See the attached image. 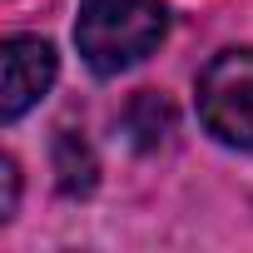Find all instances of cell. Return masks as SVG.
I'll return each instance as SVG.
<instances>
[{
  "mask_svg": "<svg viewBox=\"0 0 253 253\" xmlns=\"http://www.w3.org/2000/svg\"><path fill=\"white\" fill-rule=\"evenodd\" d=\"M60 75V55L40 35H10L0 45V119L15 124L25 109H35Z\"/></svg>",
  "mask_w": 253,
  "mask_h": 253,
  "instance_id": "obj_3",
  "label": "cell"
},
{
  "mask_svg": "<svg viewBox=\"0 0 253 253\" xmlns=\"http://www.w3.org/2000/svg\"><path fill=\"white\" fill-rule=\"evenodd\" d=\"M0 189H5V194H0V223H10L15 218V204H20V169H15L10 154L0 159Z\"/></svg>",
  "mask_w": 253,
  "mask_h": 253,
  "instance_id": "obj_6",
  "label": "cell"
},
{
  "mask_svg": "<svg viewBox=\"0 0 253 253\" xmlns=\"http://www.w3.org/2000/svg\"><path fill=\"white\" fill-rule=\"evenodd\" d=\"M124 124L134 129V139H139L144 149H154V144H164V134H174V109H169V99H159L154 89H139L134 104H129V114H124Z\"/></svg>",
  "mask_w": 253,
  "mask_h": 253,
  "instance_id": "obj_4",
  "label": "cell"
},
{
  "mask_svg": "<svg viewBox=\"0 0 253 253\" xmlns=\"http://www.w3.org/2000/svg\"><path fill=\"white\" fill-rule=\"evenodd\" d=\"M169 35L164 0H84L75 20V45L94 75H119L144 65Z\"/></svg>",
  "mask_w": 253,
  "mask_h": 253,
  "instance_id": "obj_1",
  "label": "cell"
},
{
  "mask_svg": "<svg viewBox=\"0 0 253 253\" xmlns=\"http://www.w3.org/2000/svg\"><path fill=\"white\" fill-rule=\"evenodd\" d=\"M55 159H60V189L65 194H89L94 189V154H89V144L75 129H60Z\"/></svg>",
  "mask_w": 253,
  "mask_h": 253,
  "instance_id": "obj_5",
  "label": "cell"
},
{
  "mask_svg": "<svg viewBox=\"0 0 253 253\" xmlns=\"http://www.w3.org/2000/svg\"><path fill=\"white\" fill-rule=\"evenodd\" d=\"M204 129L228 149H253V50H218L194 84Z\"/></svg>",
  "mask_w": 253,
  "mask_h": 253,
  "instance_id": "obj_2",
  "label": "cell"
}]
</instances>
